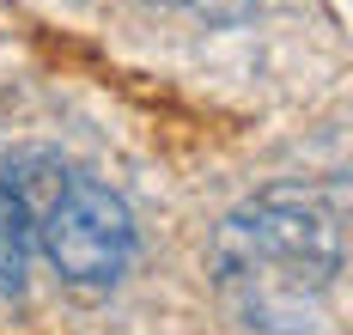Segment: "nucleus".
I'll return each instance as SVG.
<instances>
[{
	"label": "nucleus",
	"instance_id": "obj_1",
	"mask_svg": "<svg viewBox=\"0 0 353 335\" xmlns=\"http://www.w3.org/2000/svg\"><path fill=\"white\" fill-rule=\"evenodd\" d=\"M341 262L347 195L329 183L256 189L213 232V281L256 335H323Z\"/></svg>",
	"mask_w": 353,
	"mask_h": 335
},
{
	"label": "nucleus",
	"instance_id": "obj_2",
	"mask_svg": "<svg viewBox=\"0 0 353 335\" xmlns=\"http://www.w3.org/2000/svg\"><path fill=\"white\" fill-rule=\"evenodd\" d=\"M43 256L55 262V274L68 287H116L134 262V214L116 189L73 177L55 207L37 220Z\"/></svg>",
	"mask_w": 353,
	"mask_h": 335
},
{
	"label": "nucleus",
	"instance_id": "obj_3",
	"mask_svg": "<svg viewBox=\"0 0 353 335\" xmlns=\"http://www.w3.org/2000/svg\"><path fill=\"white\" fill-rule=\"evenodd\" d=\"M68 183H73V165L49 147H19V152H6V165H0V195L19 207V220L31 225V232L55 207V195Z\"/></svg>",
	"mask_w": 353,
	"mask_h": 335
},
{
	"label": "nucleus",
	"instance_id": "obj_4",
	"mask_svg": "<svg viewBox=\"0 0 353 335\" xmlns=\"http://www.w3.org/2000/svg\"><path fill=\"white\" fill-rule=\"evenodd\" d=\"M25 281H31V225L0 195V298L25 293Z\"/></svg>",
	"mask_w": 353,
	"mask_h": 335
},
{
	"label": "nucleus",
	"instance_id": "obj_5",
	"mask_svg": "<svg viewBox=\"0 0 353 335\" xmlns=\"http://www.w3.org/2000/svg\"><path fill=\"white\" fill-rule=\"evenodd\" d=\"M183 6H213V0H183Z\"/></svg>",
	"mask_w": 353,
	"mask_h": 335
}]
</instances>
